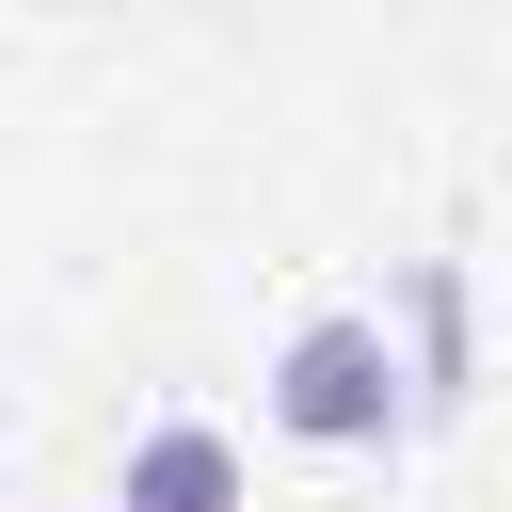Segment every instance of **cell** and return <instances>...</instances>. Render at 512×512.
<instances>
[{"label":"cell","mask_w":512,"mask_h":512,"mask_svg":"<svg viewBox=\"0 0 512 512\" xmlns=\"http://www.w3.org/2000/svg\"><path fill=\"white\" fill-rule=\"evenodd\" d=\"M112 512H240V448L176 416V432H144V448H128V496H112Z\"/></svg>","instance_id":"7a4b0ae2"},{"label":"cell","mask_w":512,"mask_h":512,"mask_svg":"<svg viewBox=\"0 0 512 512\" xmlns=\"http://www.w3.org/2000/svg\"><path fill=\"white\" fill-rule=\"evenodd\" d=\"M272 416L304 432V448H384L416 400H400V352H384V320L368 304H336V320H304L288 352H272Z\"/></svg>","instance_id":"6da1fadb"},{"label":"cell","mask_w":512,"mask_h":512,"mask_svg":"<svg viewBox=\"0 0 512 512\" xmlns=\"http://www.w3.org/2000/svg\"><path fill=\"white\" fill-rule=\"evenodd\" d=\"M480 384V352H464V272L432 256L416 272V368H400V400H464Z\"/></svg>","instance_id":"3957f363"}]
</instances>
